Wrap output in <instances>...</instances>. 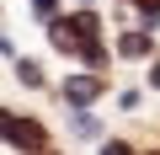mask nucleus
Wrapping results in <instances>:
<instances>
[{
    "label": "nucleus",
    "mask_w": 160,
    "mask_h": 155,
    "mask_svg": "<svg viewBox=\"0 0 160 155\" xmlns=\"http://www.w3.org/2000/svg\"><path fill=\"white\" fill-rule=\"evenodd\" d=\"M64 96H69V102H96V96H102V80H91V75H69V80H64Z\"/></svg>",
    "instance_id": "obj_1"
},
{
    "label": "nucleus",
    "mask_w": 160,
    "mask_h": 155,
    "mask_svg": "<svg viewBox=\"0 0 160 155\" xmlns=\"http://www.w3.org/2000/svg\"><path fill=\"white\" fill-rule=\"evenodd\" d=\"M16 150H43V128L38 123H11V134H6Z\"/></svg>",
    "instance_id": "obj_2"
},
{
    "label": "nucleus",
    "mask_w": 160,
    "mask_h": 155,
    "mask_svg": "<svg viewBox=\"0 0 160 155\" xmlns=\"http://www.w3.org/2000/svg\"><path fill=\"white\" fill-rule=\"evenodd\" d=\"M53 43H59V48H75V27H69V22H53Z\"/></svg>",
    "instance_id": "obj_3"
},
{
    "label": "nucleus",
    "mask_w": 160,
    "mask_h": 155,
    "mask_svg": "<svg viewBox=\"0 0 160 155\" xmlns=\"http://www.w3.org/2000/svg\"><path fill=\"white\" fill-rule=\"evenodd\" d=\"M16 75H22V86H43V70H38V64H32V59H27V64H22V70H16Z\"/></svg>",
    "instance_id": "obj_4"
},
{
    "label": "nucleus",
    "mask_w": 160,
    "mask_h": 155,
    "mask_svg": "<svg viewBox=\"0 0 160 155\" xmlns=\"http://www.w3.org/2000/svg\"><path fill=\"white\" fill-rule=\"evenodd\" d=\"M69 123H75V134H96V118H91V112H80V118H69Z\"/></svg>",
    "instance_id": "obj_5"
},
{
    "label": "nucleus",
    "mask_w": 160,
    "mask_h": 155,
    "mask_svg": "<svg viewBox=\"0 0 160 155\" xmlns=\"http://www.w3.org/2000/svg\"><path fill=\"white\" fill-rule=\"evenodd\" d=\"M118 48H123V54H144V48H149V43H144V38H139V32H133V38H123V43H118Z\"/></svg>",
    "instance_id": "obj_6"
},
{
    "label": "nucleus",
    "mask_w": 160,
    "mask_h": 155,
    "mask_svg": "<svg viewBox=\"0 0 160 155\" xmlns=\"http://www.w3.org/2000/svg\"><path fill=\"white\" fill-rule=\"evenodd\" d=\"M102 155H133V150H128V144H123V139H112V144H107V150H102Z\"/></svg>",
    "instance_id": "obj_7"
},
{
    "label": "nucleus",
    "mask_w": 160,
    "mask_h": 155,
    "mask_svg": "<svg viewBox=\"0 0 160 155\" xmlns=\"http://www.w3.org/2000/svg\"><path fill=\"white\" fill-rule=\"evenodd\" d=\"M32 6H38V11H43V16H53V0H32Z\"/></svg>",
    "instance_id": "obj_8"
},
{
    "label": "nucleus",
    "mask_w": 160,
    "mask_h": 155,
    "mask_svg": "<svg viewBox=\"0 0 160 155\" xmlns=\"http://www.w3.org/2000/svg\"><path fill=\"white\" fill-rule=\"evenodd\" d=\"M0 134H11V118H6V112H0Z\"/></svg>",
    "instance_id": "obj_9"
},
{
    "label": "nucleus",
    "mask_w": 160,
    "mask_h": 155,
    "mask_svg": "<svg viewBox=\"0 0 160 155\" xmlns=\"http://www.w3.org/2000/svg\"><path fill=\"white\" fill-rule=\"evenodd\" d=\"M149 80H155V86H160V64H155V70H149Z\"/></svg>",
    "instance_id": "obj_10"
}]
</instances>
